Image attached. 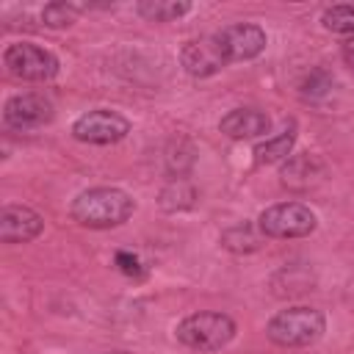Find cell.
I'll return each instance as SVG.
<instances>
[{"label":"cell","mask_w":354,"mask_h":354,"mask_svg":"<svg viewBox=\"0 0 354 354\" xmlns=\"http://www.w3.org/2000/svg\"><path fill=\"white\" fill-rule=\"evenodd\" d=\"M136 210V202L122 188H88L72 202V218L91 230H108L124 224Z\"/></svg>","instance_id":"cell-1"},{"label":"cell","mask_w":354,"mask_h":354,"mask_svg":"<svg viewBox=\"0 0 354 354\" xmlns=\"http://www.w3.org/2000/svg\"><path fill=\"white\" fill-rule=\"evenodd\" d=\"M324 329H326V318L315 307H288L277 313L266 326L268 337L277 346H290V348L315 343L324 335Z\"/></svg>","instance_id":"cell-2"},{"label":"cell","mask_w":354,"mask_h":354,"mask_svg":"<svg viewBox=\"0 0 354 354\" xmlns=\"http://www.w3.org/2000/svg\"><path fill=\"white\" fill-rule=\"evenodd\" d=\"M235 337V321L224 313H194L177 324V340L194 351H218Z\"/></svg>","instance_id":"cell-3"},{"label":"cell","mask_w":354,"mask_h":354,"mask_svg":"<svg viewBox=\"0 0 354 354\" xmlns=\"http://www.w3.org/2000/svg\"><path fill=\"white\" fill-rule=\"evenodd\" d=\"M3 64H6V69H8L14 77L30 80V83L50 80V77H55V72H58V58H55L50 50L36 47V44H28V41L8 44L6 53H3Z\"/></svg>","instance_id":"cell-4"},{"label":"cell","mask_w":354,"mask_h":354,"mask_svg":"<svg viewBox=\"0 0 354 354\" xmlns=\"http://www.w3.org/2000/svg\"><path fill=\"white\" fill-rule=\"evenodd\" d=\"M315 224V213L301 202H279L260 213V230L271 238H304Z\"/></svg>","instance_id":"cell-5"},{"label":"cell","mask_w":354,"mask_h":354,"mask_svg":"<svg viewBox=\"0 0 354 354\" xmlns=\"http://www.w3.org/2000/svg\"><path fill=\"white\" fill-rule=\"evenodd\" d=\"M127 133H130V122L122 113L108 108L88 111L72 124V136L86 144H113V141H122Z\"/></svg>","instance_id":"cell-6"},{"label":"cell","mask_w":354,"mask_h":354,"mask_svg":"<svg viewBox=\"0 0 354 354\" xmlns=\"http://www.w3.org/2000/svg\"><path fill=\"white\" fill-rule=\"evenodd\" d=\"M180 64L194 77H210L230 61L216 36H202V39L185 41V47L180 50Z\"/></svg>","instance_id":"cell-7"},{"label":"cell","mask_w":354,"mask_h":354,"mask_svg":"<svg viewBox=\"0 0 354 354\" xmlns=\"http://www.w3.org/2000/svg\"><path fill=\"white\" fill-rule=\"evenodd\" d=\"M53 102L44 94H17L6 102L3 119L14 130H33L53 119Z\"/></svg>","instance_id":"cell-8"},{"label":"cell","mask_w":354,"mask_h":354,"mask_svg":"<svg viewBox=\"0 0 354 354\" xmlns=\"http://www.w3.org/2000/svg\"><path fill=\"white\" fill-rule=\"evenodd\" d=\"M227 61H249L266 50V30L252 22H238L216 33Z\"/></svg>","instance_id":"cell-9"},{"label":"cell","mask_w":354,"mask_h":354,"mask_svg":"<svg viewBox=\"0 0 354 354\" xmlns=\"http://www.w3.org/2000/svg\"><path fill=\"white\" fill-rule=\"evenodd\" d=\"M44 221L36 210L22 205H6L0 210V238L3 243H25L41 232Z\"/></svg>","instance_id":"cell-10"},{"label":"cell","mask_w":354,"mask_h":354,"mask_svg":"<svg viewBox=\"0 0 354 354\" xmlns=\"http://www.w3.org/2000/svg\"><path fill=\"white\" fill-rule=\"evenodd\" d=\"M218 127L230 138H257L268 133L271 119L257 108H235L218 122Z\"/></svg>","instance_id":"cell-11"},{"label":"cell","mask_w":354,"mask_h":354,"mask_svg":"<svg viewBox=\"0 0 354 354\" xmlns=\"http://www.w3.org/2000/svg\"><path fill=\"white\" fill-rule=\"evenodd\" d=\"M321 177V166L313 155H296L293 160H288V166L282 169V183L293 191H307L315 185V180Z\"/></svg>","instance_id":"cell-12"},{"label":"cell","mask_w":354,"mask_h":354,"mask_svg":"<svg viewBox=\"0 0 354 354\" xmlns=\"http://www.w3.org/2000/svg\"><path fill=\"white\" fill-rule=\"evenodd\" d=\"M136 8L149 22H171L183 14H188L191 3H185V0H141Z\"/></svg>","instance_id":"cell-13"},{"label":"cell","mask_w":354,"mask_h":354,"mask_svg":"<svg viewBox=\"0 0 354 354\" xmlns=\"http://www.w3.org/2000/svg\"><path fill=\"white\" fill-rule=\"evenodd\" d=\"M293 141H296V130L288 127V130H282L277 138L260 144V147L254 149V160H257V163H277V160H282V158L290 155Z\"/></svg>","instance_id":"cell-14"},{"label":"cell","mask_w":354,"mask_h":354,"mask_svg":"<svg viewBox=\"0 0 354 354\" xmlns=\"http://www.w3.org/2000/svg\"><path fill=\"white\" fill-rule=\"evenodd\" d=\"M196 199V191L185 183V180H177L171 185H166L160 191V207L163 210H183V207H191Z\"/></svg>","instance_id":"cell-15"},{"label":"cell","mask_w":354,"mask_h":354,"mask_svg":"<svg viewBox=\"0 0 354 354\" xmlns=\"http://www.w3.org/2000/svg\"><path fill=\"white\" fill-rule=\"evenodd\" d=\"M321 19H324V28L332 33H354V6L351 3L326 8Z\"/></svg>","instance_id":"cell-16"},{"label":"cell","mask_w":354,"mask_h":354,"mask_svg":"<svg viewBox=\"0 0 354 354\" xmlns=\"http://www.w3.org/2000/svg\"><path fill=\"white\" fill-rule=\"evenodd\" d=\"M77 11H80V8L72 6V3H50V6H44L41 19H44V25H50V28H66V25L75 22Z\"/></svg>","instance_id":"cell-17"},{"label":"cell","mask_w":354,"mask_h":354,"mask_svg":"<svg viewBox=\"0 0 354 354\" xmlns=\"http://www.w3.org/2000/svg\"><path fill=\"white\" fill-rule=\"evenodd\" d=\"M329 88H332V77L324 69H313L301 83V94L304 97H324Z\"/></svg>","instance_id":"cell-18"},{"label":"cell","mask_w":354,"mask_h":354,"mask_svg":"<svg viewBox=\"0 0 354 354\" xmlns=\"http://www.w3.org/2000/svg\"><path fill=\"white\" fill-rule=\"evenodd\" d=\"M116 266H119V271L127 274V277H141V274H144L138 257L130 254V252H116Z\"/></svg>","instance_id":"cell-19"},{"label":"cell","mask_w":354,"mask_h":354,"mask_svg":"<svg viewBox=\"0 0 354 354\" xmlns=\"http://www.w3.org/2000/svg\"><path fill=\"white\" fill-rule=\"evenodd\" d=\"M343 61L354 69V39H348V41L343 44Z\"/></svg>","instance_id":"cell-20"},{"label":"cell","mask_w":354,"mask_h":354,"mask_svg":"<svg viewBox=\"0 0 354 354\" xmlns=\"http://www.w3.org/2000/svg\"><path fill=\"white\" fill-rule=\"evenodd\" d=\"M111 354H122V351H111Z\"/></svg>","instance_id":"cell-21"}]
</instances>
